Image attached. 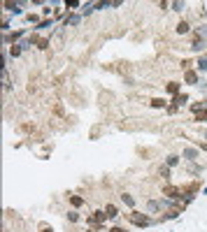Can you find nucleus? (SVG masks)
Returning a JSON list of instances; mask_svg holds the SVG:
<instances>
[{"mask_svg": "<svg viewBox=\"0 0 207 232\" xmlns=\"http://www.w3.org/2000/svg\"><path fill=\"white\" fill-rule=\"evenodd\" d=\"M128 218H130L135 225H140V227H144V225H149V223H151V221H149V216H142V214H137V211H133Z\"/></svg>", "mask_w": 207, "mask_h": 232, "instance_id": "1", "label": "nucleus"}, {"mask_svg": "<svg viewBox=\"0 0 207 232\" xmlns=\"http://www.w3.org/2000/svg\"><path fill=\"white\" fill-rule=\"evenodd\" d=\"M163 195L172 197V200H179V197H181V190L175 188V186H168V188H163Z\"/></svg>", "mask_w": 207, "mask_h": 232, "instance_id": "2", "label": "nucleus"}, {"mask_svg": "<svg viewBox=\"0 0 207 232\" xmlns=\"http://www.w3.org/2000/svg\"><path fill=\"white\" fill-rule=\"evenodd\" d=\"M175 30L179 33V35H186V33H189V23H186V21H179V23H177V28H175Z\"/></svg>", "mask_w": 207, "mask_h": 232, "instance_id": "3", "label": "nucleus"}, {"mask_svg": "<svg viewBox=\"0 0 207 232\" xmlns=\"http://www.w3.org/2000/svg\"><path fill=\"white\" fill-rule=\"evenodd\" d=\"M191 49L193 51H202V49H205V40H196V42L191 44Z\"/></svg>", "mask_w": 207, "mask_h": 232, "instance_id": "4", "label": "nucleus"}, {"mask_svg": "<svg viewBox=\"0 0 207 232\" xmlns=\"http://www.w3.org/2000/svg\"><path fill=\"white\" fill-rule=\"evenodd\" d=\"M186 84H198V74L196 72H186Z\"/></svg>", "mask_w": 207, "mask_h": 232, "instance_id": "5", "label": "nucleus"}, {"mask_svg": "<svg viewBox=\"0 0 207 232\" xmlns=\"http://www.w3.org/2000/svg\"><path fill=\"white\" fill-rule=\"evenodd\" d=\"M105 214H107V218H114V216H117V207H114V204H107Z\"/></svg>", "mask_w": 207, "mask_h": 232, "instance_id": "6", "label": "nucleus"}, {"mask_svg": "<svg viewBox=\"0 0 207 232\" xmlns=\"http://www.w3.org/2000/svg\"><path fill=\"white\" fill-rule=\"evenodd\" d=\"M177 91H179V84H177V81H170V84H168V93L177 95Z\"/></svg>", "mask_w": 207, "mask_h": 232, "instance_id": "7", "label": "nucleus"}, {"mask_svg": "<svg viewBox=\"0 0 207 232\" xmlns=\"http://www.w3.org/2000/svg\"><path fill=\"white\" fill-rule=\"evenodd\" d=\"M186 100H189L186 95H175V107H181V105H184Z\"/></svg>", "mask_w": 207, "mask_h": 232, "instance_id": "8", "label": "nucleus"}, {"mask_svg": "<svg viewBox=\"0 0 207 232\" xmlns=\"http://www.w3.org/2000/svg\"><path fill=\"white\" fill-rule=\"evenodd\" d=\"M196 156H198V151H193V149H186L184 151V158H189V160H193Z\"/></svg>", "mask_w": 207, "mask_h": 232, "instance_id": "9", "label": "nucleus"}, {"mask_svg": "<svg viewBox=\"0 0 207 232\" xmlns=\"http://www.w3.org/2000/svg\"><path fill=\"white\" fill-rule=\"evenodd\" d=\"M70 202H72L74 207H82V204H84V200H82V197H77V195H70Z\"/></svg>", "mask_w": 207, "mask_h": 232, "instance_id": "10", "label": "nucleus"}, {"mask_svg": "<svg viewBox=\"0 0 207 232\" xmlns=\"http://www.w3.org/2000/svg\"><path fill=\"white\" fill-rule=\"evenodd\" d=\"M158 174L163 176V179H170V167H161V169H158Z\"/></svg>", "mask_w": 207, "mask_h": 232, "instance_id": "11", "label": "nucleus"}, {"mask_svg": "<svg viewBox=\"0 0 207 232\" xmlns=\"http://www.w3.org/2000/svg\"><path fill=\"white\" fill-rule=\"evenodd\" d=\"M177 163H179V158H177V156H170V158H168V167H175Z\"/></svg>", "mask_w": 207, "mask_h": 232, "instance_id": "12", "label": "nucleus"}, {"mask_svg": "<svg viewBox=\"0 0 207 232\" xmlns=\"http://www.w3.org/2000/svg\"><path fill=\"white\" fill-rule=\"evenodd\" d=\"M151 107H165V100H161V98H156V100H151Z\"/></svg>", "mask_w": 207, "mask_h": 232, "instance_id": "13", "label": "nucleus"}, {"mask_svg": "<svg viewBox=\"0 0 207 232\" xmlns=\"http://www.w3.org/2000/svg\"><path fill=\"white\" fill-rule=\"evenodd\" d=\"M198 68L205 72V70H207V58H200V60H198Z\"/></svg>", "mask_w": 207, "mask_h": 232, "instance_id": "14", "label": "nucleus"}, {"mask_svg": "<svg viewBox=\"0 0 207 232\" xmlns=\"http://www.w3.org/2000/svg\"><path fill=\"white\" fill-rule=\"evenodd\" d=\"M121 200L126 202L128 207H133V204H135V202H133V197H130V195H121Z\"/></svg>", "mask_w": 207, "mask_h": 232, "instance_id": "15", "label": "nucleus"}, {"mask_svg": "<svg viewBox=\"0 0 207 232\" xmlns=\"http://www.w3.org/2000/svg\"><path fill=\"white\" fill-rule=\"evenodd\" d=\"M172 10H175V12H181V10H184V2H175V5H172Z\"/></svg>", "mask_w": 207, "mask_h": 232, "instance_id": "16", "label": "nucleus"}, {"mask_svg": "<svg viewBox=\"0 0 207 232\" xmlns=\"http://www.w3.org/2000/svg\"><path fill=\"white\" fill-rule=\"evenodd\" d=\"M205 118H207V111H198V118H196V121H205Z\"/></svg>", "mask_w": 207, "mask_h": 232, "instance_id": "17", "label": "nucleus"}, {"mask_svg": "<svg viewBox=\"0 0 207 232\" xmlns=\"http://www.w3.org/2000/svg\"><path fill=\"white\" fill-rule=\"evenodd\" d=\"M77 21H79V16H70V19H68V26H70V23H72V26H74V23H77Z\"/></svg>", "mask_w": 207, "mask_h": 232, "instance_id": "18", "label": "nucleus"}, {"mask_svg": "<svg viewBox=\"0 0 207 232\" xmlns=\"http://www.w3.org/2000/svg\"><path fill=\"white\" fill-rule=\"evenodd\" d=\"M19 53H21V49H19V47L14 44V47H12V56H19Z\"/></svg>", "mask_w": 207, "mask_h": 232, "instance_id": "19", "label": "nucleus"}, {"mask_svg": "<svg viewBox=\"0 0 207 232\" xmlns=\"http://www.w3.org/2000/svg\"><path fill=\"white\" fill-rule=\"evenodd\" d=\"M109 232H123V230H121V227H112Z\"/></svg>", "mask_w": 207, "mask_h": 232, "instance_id": "20", "label": "nucleus"}, {"mask_svg": "<svg viewBox=\"0 0 207 232\" xmlns=\"http://www.w3.org/2000/svg\"><path fill=\"white\" fill-rule=\"evenodd\" d=\"M42 232H54V230H49V227H42Z\"/></svg>", "mask_w": 207, "mask_h": 232, "instance_id": "21", "label": "nucleus"}, {"mask_svg": "<svg viewBox=\"0 0 207 232\" xmlns=\"http://www.w3.org/2000/svg\"><path fill=\"white\" fill-rule=\"evenodd\" d=\"M200 149H205V151H207V144H200Z\"/></svg>", "mask_w": 207, "mask_h": 232, "instance_id": "22", "label": "nucleus"}]
</instances>
